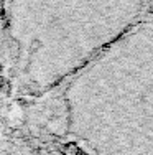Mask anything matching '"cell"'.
Segmentation results:
<instances>
[{"label": "cell", "mask_w": 153, "mask_h": 155, "mask_svg": "<svg viewBox=\"0 0 153 155\" xmlns=\"http://www.w3.org/2000/svg\"><path fill=\"white\" fill-rule=\"evenodd\" d=\"M79 152H81V149L74 142H69L63 147V155H79Z\"/></svg>", "instance_id": "1"}, {"label": "cell", "mask_w": 153, "mask_h": 155, "mask_svg": "<svg viewBox=\"0 0 153 155\" xmlns=\"http://www.w3.org/2000/svg\"><path fill=\"white\" fill-rule=\"evenodd\" d=\"M79 155H89V153H86V152H82V150H81V152H79Z\"/></svg>", "instance_id": "2"}]
</instances>
